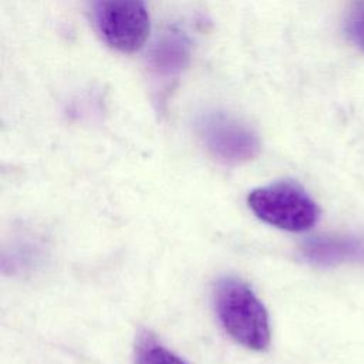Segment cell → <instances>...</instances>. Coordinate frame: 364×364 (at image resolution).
<instances>
[{
	"instance_id": "6",
	"label": "cell",
	"mask_w": 364,
	"mask_h": 364,
	"mask_svg": "<svg viewBox=\"0 0 364 364\" xmlns=\"http://www.w3.org/2000/svg\"><path fill=\"white\" fill-rule=\"evenodd\" d=\"M354 246L350 242L334 237H318L310 240L303 247V256L314 264H336L344 257L353 255Z\"/></svg>"
},
{
	"instance_id": "2",
	"label": "cell",
	"mask_w": 364,
	"mask_h": 364,
	"mask_svg": "<svg viewBox=\"0 0 364 364\" xmlns=\"http://www.w3.org/2000/svg\"><path fill=\"white\" fill-rule=\"evenodd\" d=\"M249 208L263 222L289 232H304L318 219V206L297 183L277 182L255 189Z\"/></svg>"
},
{
	"instance_id": "3",
	"label": "cell",
	"mask_w": 364,
	"mask_h": 364,
	"mask_svg": "<svg viewBox=\"0 0 364 364\" xmlns=\"http://www.w3.org/2000/svg\"><path fill=\"white\" fill-rule=\"evenodd\" d=\"M91 14L101 38L119 53H135L148 38L146 0H91Z\"/></svg>"
},
{
	"instance_id": "8",
	"label": "cell",
	"mask_w": 364,
	"mask_h": 364,
	"mask_svg": "<svg viewBox=\"0 0 364 364\" xmlns=\"http://www.w3.org/2000/svg\"><path fill=\"white\" fill-rule=\"evenodd\" d=\"M346 34L350 41L364 51V0H351L344 18Z\"/></svg>"
},
{
	"instance_id": "4",
	"label": "cell",
	"mask_w": 364,
	"mask_h": 364,
	"mask_svg": "<svg viewBox=\"0 0 364 364\" xmlns=\"http://www.w3.org/2000/svg\"><path fill=\"white\" fill-rule=\"evenodd\" d=\"M198 128L208 151L223 162H245L259 152L256 134L229 114H205L199 119Z\"/></svg>"
},
{
	"instance_id": "5",
	"label": "cell",
	"mask_w": 364,
	"mask_h": 364,
	"mask_svg": "<svg viewBox=\"0 0 364 364\" xmlns=\"http://www.w3.org/2000/svg\"><path fill=\"white\" fill-rule=\"evenodd\" d=\"M189 54L191 46L185 33L178 28H169L156 40L149 58L151 65L159 74H173L188 64Z\"/></svg>"
},
{
	"instance_id": "1",
	"label": "cell",
	"mask_w": 364,
	"mask_h": 364,
	"mask_svg": "<svg viewBox=\"0 0 364 364\" xmlns=\"http://www.w3.org/2000/svg\"><path fill=\"white\" fill-rule=\"evenodd\" d=\"M215 307L226 333L250 350H264L270 343L269 316L252 289L233 277L222 279L215 290Z\"/></svg>"
},
{
	"instance_id": "7",
	"label": "cell",
	"mask_w": 364,
	"mask_h": 364,
	"mask_svg": "<svg viewBox=\"0 0 364 364\" xmlns=\"http://www.w3.org/2000/svg\"><path fill=\"white\" fill-rule=\"evenodd\" d=\"M136 364H186L182 358L151 337H141L136 346Z\"/></svg>"
}]
</instances>
